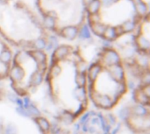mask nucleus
I'll use <instances>...</instances> for the list:
<instances>
[{
    "instance_id": "f257e3e1",
    "label": "nucleus",
    "mask_w": 150,
    "mask_h": 134,
    "mask_svg": "<svg viewBox=\"0 0 150 134\" xmlns=\"http://www.w3.org/2000/svg\"><path fill=\"white\" fill-rule=\"evenodd\" d=\"M88 61L79 47L58 46L49 60L46 80L54 105L70 123L78 119L89 106Z\"/></svg>"
},
{
    "instance_id": "f03ea898",
    "label": "nucleus",
    "mask_w": 150,
    "mask_h": 134,
    "mask_svg": "<svg viewBox=\"0 0 150 134\" xmlns=\"http://www.w3.org/2000/svg\"><path fill=\"white\" fill-rule=\"evenodd\" d=\"M149 7L141 0H88L85 20L94 35L112 42L134 32Z\"/></svg>"
},
{
    "instance_id": "7ed1b4c3",
    "label": "nucleus",
    "mask_w": 150,
    "mask_h": 134,
    "mask_svg": "<svg viewBox=\"0 0 150 134\" xmlns=\"http://www.w3.org/2000/svg\"><path fill=\"white\" fill-rule=\"evenodd\" d=\"M0 37L11 47L44 50L51 39L41 15L24 0H0Z\"/></svg>"
},
{
    "instance_id": "20e7f679",
    "label": "nucleus",
    "mask_w": 150,
    "mask_h": 134,
    "mask_svg": "<svg viewBox=\"0 0 150 134\" xmlns=\"http://www.w3.org/2000/svg\"><path fill=\"white\" fill-rule=\"evenodd\" d=\"M88 96L93 104L104 110L115 108L128 90L124 61L113 48H104L87 70Z\"/></svg>"
},
{
    "instance_id": "39448f33",
    "label": "nucleus",
    "mask_w": 150,
    "mask_h": 134,
    "mask_svg": "<svg viewBox=\"0 0 150 134\" xmlns=\"http://www.w3.org/2000/svg\"><path fill=\"white\" fill-rule=\"evenodd\" d=\"M48 65L44 49L23 48L13 54L7 78L14 92L19 97L33 94L46 80Z\"/></svg>"
},
{
    "instance_id": "423d86ee",
    "label": "nucleus",
    "mask_w": 150,
    "mask_h": 134,
    "mask_svg": "<svg viewBox=\"0 0 150 134\" xmlns=\"http://www.w3.org/2000/svg\"><path fill=\"white\" fill-rule=\"evenodd\" d=\"M86 0H37L40 14L50 31L74 40L85 21Z\"/></svg>"
},
{
    "instance_id": "0eeeda50",
    "label": "nucleus",
    "mask_w": 150,
    "mask_h": 134,
    "mask_svg": "<svg viewBox=\"0 0 150 134\" xmlns=\"http://www.w3.org/2000/svg\"><path fill=\"white\" fill-rule=\"evenodd\" d=\"M150 106L135 103L130 107L125 117L126 124L138 134L148 133L150 125Z\"/></svg>"
},
{
    "instance_id": "6e6552de",
    "label": "nucleus",
    "mask_w": 150,
    "mask_h": 134,
    "mask_svg": "<svg viewBox=\"0 0 150 134\" xmlns=\"http://www.w3.org/2000/svg\"><path fill=\"white\" fill-rule=\"evenodd\" d=\"M150 16L147 14L140 22L139 26L134 30L135 34L134 37V46L137 52L143 57L149 58L150 52Z\"/></svg>"
},
{
    "instance_id": "1a4fd4ad",
    "label": "nucleus",
    "mask_w": 150,
    "mask_h": 134,
    "mask_svg": "<svg viewBox=\"0 0 150 134\" xmlns=\"http://www.w3.org/2000/svg\"><path fill=\"white\" fill-rule=\"evenodd\" d=\"M12 56V47L0 37V80L7 79Z\"/></svg>"
},
{
    "instance_id": "9d476101",
    "label": "nucleus",
    "mask_w": 150,
    "mask_h": 134,
    "mask_svg": "<svg viewBox=\"0 0 150 134\" xmlns=\"http://www.w3.org/2000/svg\"><path fill=\"white\" fill-rule=\"evenodd\" d=\"M150 86L149 81L142 82L134 92V99L135 103L150 106Z\"/></svg>"
},
{
    "instance_id": "9b49d317",
    "label": "nucleus",
    "mask_w": 150,
    "mask_h": 134,
    "mask_svg": "<svg viewBox=\"0 0 150 134\" xmlns=\"http://www.w3.org/2000/svg\"><path fill=\"white\" fill-rule=\"evenodd\" d=\"M5 97V88H3L2 87H0V101L4 100Z\"/></svg>"
}]
</instances>
